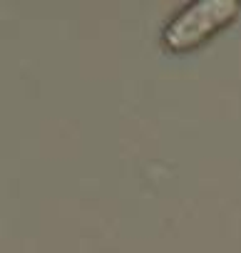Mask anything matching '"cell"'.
<instances>
[{
	"instance_id": "cell-1",
	"label": "cell",
	"mask_w": 241,
	"mask_h": 253,
	"mask_svg": "<svg viewBox=\"0 0 241 253\" xmlns=\"http://www.w3.org/2000/svg\"><path fill=\"white\" fill-rule=\"evenodd\" d=\"M236 10L234 0H199L194 5H187L174 20L167 25L164 38L172 47H187L204 38L211 28L221 25Z\"/></svg>"
}]
</instances>
